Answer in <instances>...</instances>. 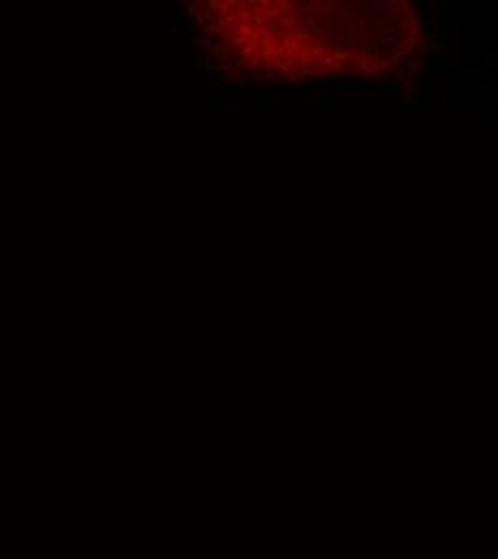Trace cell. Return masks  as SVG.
I'll list each match as a JSON object with an SVG mask.
<instances>
[{
    "label": "cell",
    "instance_id": "obj_1",
    "mask_svg": "<svg viewBox=\"0 0 498 559\" xmlns=\"http://www.w3.org/2000/svg\"><path fill=\"white\" fill-rule=\"evenodd\" d=\"M372 63H374V61H372V57H369L367 52H361V55H359V68H361V70H369Z\"/></svg>",
    "mask_w": 498,
    "mask_h": 559
},
{
    "label": "cell",
    "instance_id": "obj_2",
    "mask_svg": "<svg viewBox=\"0 0 498 559\" xmlns=\"http://www.w3.org/2000/svg\"><path fill=\"white\" fill-rule=\"evenodd\" d=\"M411 97H413V82L406 80V82H404V91H402V99H404V102H411Z\"/></svg>",
    "mask_w": 498,
    "mask_h": 559
},
{
    "label": "cell",
    "instance_id": "obj_3",
    "mask_svg": "<svg viewBox=\"0 0 498 559\" xmlns=\"http://www.w3.org/2000/svg\"><path fill=\"white\" fill-rule=\"evenodd\" d=\"M198 48H203V50H209V48H211V37H207V35H201V37H198Z\"/></svg>",
    "mask_w": 498,
    "mask_h": 559
},
{
    "label": "cell",
    "instance_id": "obj_4",
    "mask_svg": "<svg viewBox=\"0 0 498 559\" xmlns=\"http://www.w3.org/2000/svg\"><path fill=\"white\" fill-rule=\"evenodd\" d=\"M411 75H420L422 71H424V61H415V63H411Z\"/></svg>",
    "mask_w": 498,
    "mask_h": 559
},
{
    "label": "cell",
    "instance_id": "obj_5",
    "mask_svg": "<svg viewBox=\"0 0 498 559\" xmlns=\"http://www.w3.org/2000/svg\"><path fill=\"white\" fill-rule=\"evenodd\" d=\"M260 80L265 82V80H276V71L274 70H267L263 75H260Z\"/></svg>",
    "mask_w": 498,
    "mask_h": 559
},
{
    "label": "cell",
    "instance_id": "obj_6",
    "mask_svg": "<svg viewBox=\"0 0 498 559\" xmlns=\"http://www.w3.org/2000/svg\"><path fill=\"white\" fill-rule=\"evenodd\" d=\"M215 33H217V26H215V24H205V35H207V37H211Z\"/></svg>",
    "mask_w": 498,
    "mask_h": 559
},
{
    "label": "cell",
    "instance_id": "obj_7",
    "mask_svg": "<svg viewBox=\"0 0 498 559\" xmlns=\"http://www.w3.org/2000/svg\"><path fill=\"white\" fill-rule=\"evenodd\" d=\"M286 84H288V86H299V84H301V80H299L296 75H290V78L286 80Z\"/></svg>",
    "mask_w": 498,
    "mask_h": 559
},
{
    "label": "cell",
    "instance_id": "obj_8",
    "mask_svg": "<svg viewBox=\"0 0 498 559\" xmlns=\"http://www.w3.org/2000/svg\"><path fill=\"white\" fill-rule=\"evenodd\" d=\"M305 73H312V75H327L329 71L327 70H307Z\"/></svg>",
    "mask_w": 498,
    "mask_h": 559
},
{
    "label": "cell",
    "instance_id": "obj_9",
    "mask_svg": "<svg viewBox=\"0 0 498 559\" xmlns=\"http://www.w3.org/2000/svg\"><path fill=\"white\" fill-rule=\"evenodd\" d=\"M299 11H301V13H309V11H312V4H307V2H305V4H301V7H299Z\"/></svg>",
    "mask_w": 498,
    "mask_h": 559
},
{
    "label": "cell",
    "instance_id": "obj_10",
    "mask_svg": "<svg viewBox=\"0 0 498 559\" xmlns=\"http://www.w3.org/2000/svg\"><path fill=\"white\" fill-rule=\"evenodd\" d=\"M258 61H260V59H250V63H247V66H250V70H256V68L260 66Z\"/></svg>",
    "mask_w": 498,
    "mask_h": 559
},
{
    "label": "cell",
    "instance_id": "obj_11",
    "mask_svg": "<svg viewBox=\"0 0 498 559\" xmlns=\"http://www.w3.org/2000/svg\"><path fill=\"white\" fill-rule=\"evenodd\" d=\"M369 75H374V70L369 68V70L363 71V78H369Z\"/></svg>",
    "mask_w": 498,
    "mask_h": 559
}]
</instances>
